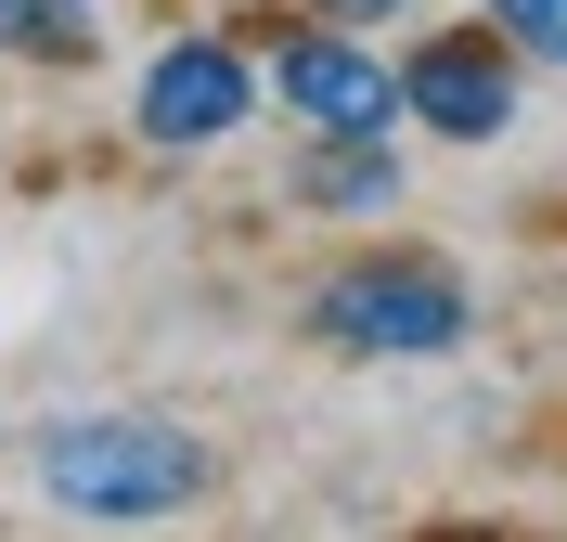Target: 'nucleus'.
Masks as SVG:
<instances>
[{
  "label": "nucleus",
  "mask_w": 567,
  "mask_h": 542,
  "mask_svg": "<svg viewBox=\"0 0 567 542\" xmlns=\"http://www.w3.org/2000/svg\"><path fill=\"white\" fill-rule=\"evenodd\" d=\"M258 91H271V78L246 65V39H168V52L142 65V91H130V130L155 155H207V143H233L258 116Z\"/></svg>",
  "instance_id": "7ed1b4c3"
},
{
  "label": "nucleus",
  "mask_w": 567,
  "mask_h": 542,
  "mask_svg": "<svg viewBox=\"0 0 567 542\" xmlns=\"http://www.w3.org/2000/svg\"><path fill=\"white\" fill-rule=\"evenodd\" d=\"M464 324H477V297L452 258H349L310 285V336L349 361H439L464 349Z\"/></svg>",
  "instance_id": "f03ea898"
},
{
  "label": "nucleus",
  "mask_w": 567,
  "mask_h": 542,
  "mask_svg": "<svg viewBox=\"0 0 567 542\" xmlns=\"http://www.w3.org/2000/svg\"><path fill=\"white\" fill-rule=\"evenodd\" d=\"M271 104L297 130H400V78L361 52V27H297L271 39Z\"/></svg>",
  "instance_id": "20e7f679"
},
{
  "label": "nucleus",
  "mask_w": 567,
  "mask_h": 542,
  "mask_svg": "<svg viewBox=\"0 0 567 542\" xmlns=\"http://www.w3.org/2000/svg\"><path fill=\"white\" fill-rule=\"evenodd\" d=\"M322 27H400V13H413V0H310Z\"/></svg>",
  "instance_id": "1a4fd4ad"
},
{
  "label": "nucleus",
  "mask_w": 567,
  "mask_h": 542,
  "mask_svg": "<svg viewBox=\"0 0 567 542\" xmlns=\"http://www.w3.org/2000/svg\"><path fill=\"white\" fill-rule=\"evenodd\" d=\"M491 27L529 52V65H567V0H491Z\"/></svg>",
  "instance_id": "6e6552de"
},
{
  "label": "nucleus",
  "mask_w": 567,
  "mask_h": 542,
  "mask_svg": "<svg viewBox=\"0 0 567 542\" xmlns=\"http://www.w3.org/2000/svg\"><path fill=\"white\" fill-rule=\"evenodd\" d=\"M297 207H310V219H374V207H400L388 130H310V155H297Z\"/></svg>",
  "instance_id": "423d86ee"
},
{
  "label": "nucleus",
  "mask_w": 567,
  "mask_h": 542,
  "mask_svg": "<svg viewBox=\"0 0 567 542\" xmlns=\"http://www.w3.org/2000/svg\"><path fill=\"white\" fill-rule=\"evenodd\" d=\"M207 478H219V452L168 413H65L39 439V491L91 530H155V517L207 504Z\"/></svg>",
  "instance_id": "f257e3e1"
},
{
  "label": "nucleus",
  "mask_w": 567,
  "mask_h": 542,
  "mask_svg": "<svg viewBox=\"0 0 567 542\" xmlns=\"http://www.w3.org/2000/svg\"><path fill=\"white\" fill-rule=\"evenodd\" d=\"M0 52H13V65H91V52H104V13H91V0H0Z\"/></svg>",
  "instance_id": "0eeeda50"
},
{
  "label": "nucleus",
  "mask_w": 567,
  "mask_h": 542,
  "mask_svg": "<svg viewBox=\"0 0 567 542\" xmlns=\"http://www.w3.org/2000/svg\"><path fill=\"white\" fill-rule=\"evenodd\" d=\"M400 116H425L439 143H503L516 130V39L477 27V39H425L400 65Z\"/></svg>",
  "instance_id": "39448f33"
}]
</instances>
